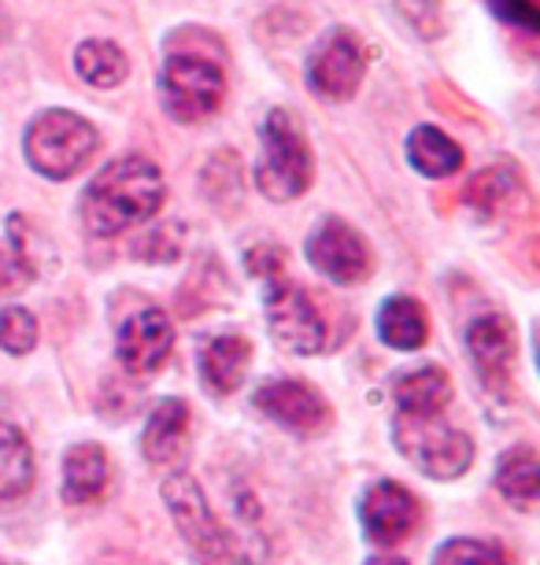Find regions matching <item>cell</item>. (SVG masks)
Here are the masks:
<instances>
[{
	"mask_svg": "<svg viewBox=\"0 0 540 565\" xmlns=\"http://www.w3.org/2000/svg\"><path fill=\"white\" fill-rule=\"evenodd\" d=\"M267 322L271 337L278 340L285 351L296 355H315L326 344V322L319 315V307L311 303L300 285L285 281V277H271L267 281Z\"/></svg>",
	"mask_w": 540,
	"mask_h": 565,
	"instance_id": "7",
	"label": "cell"
},
{
	"mask_svg": "<svg viewBox=\"0 0 540 565\" xmlns=\"http://www.w3.org/2000/svg\"><path fill=\"white\" fill-rule=\"evenodd\" d=\"M174 344L171 318L156 307H141V311L126 315L119 329H115V355L130 373H152L160 370Z\"/></svg>",
	"mask_w": 540,
	"mask_h": 565,
	"instance_id": "10",
	"label": "cell"
},
{
	"mask_svg": "<svg viewBox=\"0 0 540 565\" xmlns=\"http://www.w3.org/2000/svg\"><path fill=\"white\" fill-rule=\"evenodd\" d=\"M367 565H407V562L396 558V554H374V558H367Z\"/></svg>",
	"mask_w": 540,
	"mask_h": 565,
	"instance_id": "29",
	"label": "cell"
},
{
	"mask_svg": "<svg viewBox=\"0 0 540 565\" xmlns=\"http://www.w3.org/2000/svg\"><path fill=\"white\" fill-rule=\"evenodd\" d=\"M367 60L363 45L356 41L352 30H330L307 56V85L322 100H348L356 97L363 82Z\"/></svg>",
	"mask_w": 540,
	"mask_h": 565,
	"instance_id": "8",
	"label": "cell"
},
{
	"mask_svg": "<svg viewBox=\"0 0 540 565\" xmlns=\"http://www.w3.org/2000/svg\"><path fill=\"white\" fill-rule=\"evenodd\" d=\"M407 159L419 174L448 178L463 167V148L455 145L448 134H441L437 126H419V130L407 137Z\"/></svg>",
	"mask_w": 540,
	"mask_h": 565,
	"instance_id": "21",
	"label": "cell"
},
{
	"mask_svg": "<svg viewBox=\"0 0 540 565\" xmlns=\"http://www.w3.org/2000/svg\"><path fill=\"white\" fill-rule=\"evenodd\" d=\"M393 8L407 19V26L422 38L441 34V0H393Z\"/></svg>",
	"mask_w": 540,
	"mask_h": 565,
	"instance_id": "27",
	"label": "cell"
},
{
	"mask_svg": "<svg viewBox=\"0 0 540 565\" xmlns=\"http://www.w3.org/2000/svg\"><path fill=\"white\" fill-rule=\"evenodd\" d=\"M163 503L171 510L178 532L186 536V543L193 547L200 558L211 565H226L234 547H230V536L222 532L208 507V495L200 492V484L189 473H171L163 481Z\"/></svg>",
	"mask_w": 540,
	"mask_h": 565,
	"instance_id": "6",
	"label": "cell"
},
{
	"mask_svg": "<svg viewBox=\"0 0 540 565\" xmlns=\"http://www.w3.org/2000/svg\"><path fill=\"white\" fill-rule=\"evenodd\" d=\"M163 204V174L152 159L123 156L89 181L82 196V222L93 237H119L141 226Z\"/></svg>",
	"mask_w": 540,
	"mask_h": 565,
	"instance_id": "1",
	"label": "cell"
},
{
	"mask_svg": "<svg viewBox=\"0 0 540 565\" xmlns=\"http://www.w3.org/2000/svg\"><path fill=\"white\" fill-rule=\"evenodd\" d=\"M307 259H311V266L322 277H330L333 285H356L374 270L370 244L345 218L319 222V230L307 237Z\"/></svg>",
	"mask_w": 540,
	"mask_h": 565,
	"instance_id": "9",
	"label": "cell"
},
{
	"mask_svg": "<svg viewBox=\"0 0 540 565\" xmlns=\"http://www.w3.org/2000/svg\"><path fill=\"white\" fill-rule=\"evenodd\" d=\"M433 565H507V558L496 543L459 536V540L441 543V551L433 554Z\"/></svg>",
	"mask_w": 540,
	"mask_h": 565,
	"instance_id": "23",
	"label": "cell"
},
{
	"mask_svg": "<svg viewBox=\"0 0 540 565\" xmlns=\"http://www.w3.org/2000/svg\"><path fill=\"white\" fill-rule=\"evenodd\" d=\"M537 451L533 447H511L500 466H496V488L504 492L507 503L518 510H533L537 492H540V469H537Z\"/></svg>",
	"mask_w": 540,
	"mask_h": 565,
	"instance_id": "20",
	"label": "cell"
},
{
	"mask_svg": "<svg viewBox=\"0 0 540 565\" xmlns=\"http://www.w3.org/2000/svg\"><path fill=\"white\" fill-rule=\"evenodd\" d=\"M359 518H363V532L370 543L393 547V543L407 540L419 525V499L396 481H378L363 492L359 503Z\"/></svg>",
	"mask_w": 540,
	"mask_h": 565,
	"instance_id": "11",
	"label": "cell"
},
{
	"mask_svg": "<svg viewBox=\"0 0 540 565\" xmlns=\"http://www.w3.org/2000/svg\"><path fill=\"white\" fill-rule=\"evenodd\" d=\"M378 337L385 340L389 348H400V351L422 348L430 337L426 307L419 300H411V296H393V300H385L378 311Z\"/></svg>",
	"mask_w": 540,
	"mask_h": 565,
	"instance_id": "18",
	"label": "cell"
},
{
	"mask_svg": "<svg viewBox=\"0 0 540 565\" xmlns=\"http://www.w3.org/2000/svg\"><path fill=\"white\" fill-rule=\"evenodd\" d=\"M311 148H307L304 130L285 111H271L263 122V152L256 163V185L260 193L285 204L296 200L311 185Z\"/></svg>",
	"mask_w": 540,
	"mask_h": 565,
	"instance_id": "4",
	"label": "cell"
},
{
	"mask_svg": "<svg viewBox=\"0 0 540 565\" xmlns=\"http://www.w3.org/2000/svg\"><path fill=\"white\" fill-rule=\"evenodd\" d=\"M252 362V344L245 337H211L204 348H200V377H204V388L211 396H230L241 381H245V370Z\"/></svg>",
	"mask_w": 540,
	"mask_h": 565,
	"instance_id": "14",
	"label": "cell"
},
{
	"mask_svg": "<svg viewBox=\"0 0 540 565\" xmlns=\"http://www.w3.org/2000/svg\"><path fill=\"white\" fill-rule=\"evenodd\" d=\"M226 74L204 49H171L160 71V100L174 122H200L222 104Z\"/></svg>",
	"mask_w": 540,
	"mask_h": 565,
	"instance_id": "3",
	"label": "cell"
},
{
	"mask_svg": "<svg viewBox=\"0 0 540 565\" xmlns=\"http://www.w3.org/2000/svg\"><path fill=\"white\" fill-rule=\"evenodd\" d=\"M108 455L97 444H74L63 455V499L67 503H93L108 488Z\"/></svg>",
	"mask_w": 540,
	"mask_h": 565,
	"instance_id": "17",
	"label": "cell"
},
{
	"mask_svg": "<svg viewBox=\"0 0 540 565\" xmlns=\"http://www.w3.org/2000/svg\"><path fill=\"white\" fill-rule=\"evenodd\" d=\"M493 12L511 26H522V30H537L540 26V12L533 0H489Z\"/></svg>",
	"mask_w": 540,
	"mask_h": 565,
	"instance_id": "28",
	"label": "cell"
},
{
	"mask_svg": "<svg viewBox=\"0 0 540 565\" xmlns=\"http://www.w3.org/2000/svg\"><path fill=\"white\" fill-rule=\"evenodd\" d=\"M74 71L89 85L115 89V85L126 78L130 63H126V52L115 45V41H82L78 52H74Z\"/></svg>",
	"mask_w": 540,
	"mask_h": 565,
	"instance_id": "22",
	"label": "cell"
},
{
	"mask_svg": "<svg viewBox=\"0 0 540 565\" xmlns=\"http://www.w3.org/2000/svg\"><path fill=\"white\" fill-rule=\"evenodd\" d=\"M467 351L485 381H500L515 362V326L504 315H481L467 329Z\"/></svg>",
	"mask_w": 540,
	"mask_h": 565,
	"instance_id": "13",
	"label": "cell"
},
{
	"mask_svg": "<svg viewBox=\"0 0 540 565\" xmlns=\"http://www.w3.org/2000/svg\"><path fill=\"white\" fill-rule=\"evenodd\" d=\"M511 189H515V174H507L504 167H493V170H485L481 178H474V185L467 189V200L474 207L493 211V207H500L504 200H511Z\"/></svg>",
	"mask_w": 540,
	"mask_h": 565,
	"instance_id": "25",
	"label": "cell"
},
{
	"mask_svg": "<svg viewBox=\"0 0 540 565\" xmlns=\"http://www.w3.org/2000/svg\"><path fill=\"white\" fill-rule=\"evenodd\" d=\"M178 248H182V226H156L148 230L141 241L134 244V255L145 263H171L178 259Z\"/></svg>",
	"mask_w": 540,
	"mask_h": 565,
	"instance_id": "26",
	"label": "cell"
},
{
	"mask_svg": "<svg viewBox=\"0 0 540 565\" xmlns=\"http://www.w3.org/2000/svg\"><path fill=\"white\" fill-rule=\"evenodd\" d=\"M34 484V451L12 422H0V503L19 499Z\"/></svg>",
	"mask_w": 540,
	"mask_h": 565,
	"instance_id": "19",
	"label": "cell"
},
{
	"mask_svg": "<svg viewBox=\"0 0 540 565\" xmlns=\"http://www.w3.org/2000/svg\"><path fill=\"white\" fill-rule=\"evenodd\" d=\"M393 396H396V407L400 414H411V418H430V414H441L448 407L452 399V381L448 373L441 366H415V370H404L400 377L393 381Z\"/></svg>",
	"mask_w": 540,
	"mask_h": 565,
	"instance_id": "15",
	"label": "cell"
},
{
	"mask_svg": "<svg viewBox=\"0 0 540 565\" xmlns=\"http://www.w3.org/2000/svg\"><path fill=\"white\" fill-rule=\"evenodd\" d=\"M23 148H27L30 167H34L38 174H45L52 181H67L97 156L100 137H97V126L86 122L82 115L52 108V111H41L38 119L27 126Z\"/></svg>",
	"mask_w": 540,
	"mask_h": 565,
	"instance_id": "2",
	"label": "cell"
},
{
	"mask_svg": "<svg viewBox=\"0 0 540 565\" xmlns=\"http://www.w3.org/2000/svg\"><path fill=\"white\" fill-rule=\"evenodd\" d=\"M38 344V318L23 311V307H8L0 315V348L12 355H27Z\"/></svg>",
	"mask_w": 540,
	"mask_h": 565,
	"instance_id": "24",
	"label": "cell"
},
{
	"mask_svg": "<svg viewBox=\"0 0 540 565\" xmlns=\"http://www.w3.org/2000/svg\"><path fill=\"white\" fill-rule=\"evenodd\" d=\"M393 440L400 447V455L411 458L433 481H455L474 462L470 436L463 429H452L448 422H441V414H430V418L396 414Z\"/></svg>",
	"mask_w": 540,
	"mask_h": 565,
	"instance_id": "5",
	"label": "cell"
},
{
	"mask_svg": "<svg viewBox=\"0 0 540 565\" xmlns=\"http://www.w3.org/2000/svg\"><path fill=\"white\" fill-rule=\"evenodd\" d=\"M186 433H189V407L182 399H160L156 411L148 414L145 436H141V451L148 462L163 466L174 462L186 447Z\"/></svg>",
	"mask_w": 540,
	"mask_h": 565,
	"instance_id": "16",
	"label": "cell"
},
{
	"mask_svg": "<svg viewBox=\"0 0 540 565\" xmlns=\"http://www.w3.org/2000/svg\"><path fill=\"white\" fill-rule=\"evenodd\" d=\"M256 407L289 433H315L330 422L326 399L304 381H271L256 392Z\"/></svg>",
	"mask_w": 540,
	"mask_h": 565,
	"instance_id": "12",
	"label": "cell"
}]
</instances>
